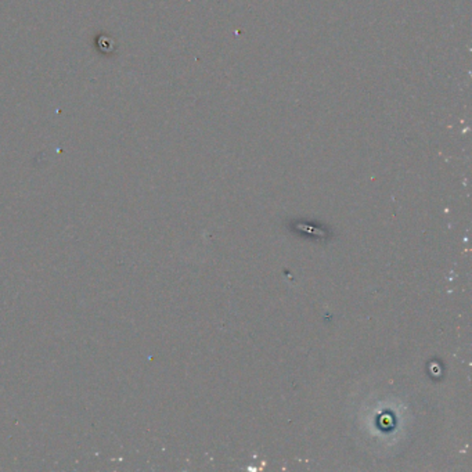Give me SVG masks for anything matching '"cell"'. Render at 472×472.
Returning a JSON list of instances; mask_svg holds the SVG:
<instances>
[]
</instances>
